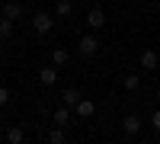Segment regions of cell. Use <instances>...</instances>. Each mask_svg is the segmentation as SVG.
Returning a JSON list of instances; mask_svg holds the SVG:
<instances>
[{
  "label": "cell",
  "instance_id": "cell-16",
  "mask_svg": "<svg viewBox=\"0 0 160 144\" xmlns=\"http://www.w3.org/2000/svg\"><path fill=\"white\" fill-rule=\"evenodd\" d=\"M10 35H13V19L3 16V19H0V38H10Z\"/></svg>",
  "mask_w": 160,
  "mask_h": 144
},
{
  "label": "cell",
  "instance_id": "cell-19",
  "mask_svg": "<svg viewBox=\"0 0 160 144\" xmlns=\"http://www.w3.org/2000/svg\"><path fill=\"white\" fill-rule=\"evenodd\" d=\"M157 96H160V87H157Z\"/></svg>",
  "mask_w": 160,
  "mask_h": 144
},
{
  "label": "cell",
  "instance_id": "cell-11",
  "mask_svg": "<svg viewBox=\"0 0 160 144\" xmlns=\"http://www.w3.org/2000/svg\"><path fill=\"white\" fill-rule=\"evenodd\" d=\"M71 13H74V3H71V0H58V3H55V16H58V19H68Z\"/></svg>",
  "mask_w": 160,
  "mask_h": 144
},
{
  "label": "cell",
  "instance_id": "cell-15",
  "mask_svg": "<svg viewBox=\"0 0 160 144\" xmlns=\"http://www.w3.org/2000/svg\"><path fill=\"white\" fill-rule=\"evenodd\" d=\"M48 141H51V144H64V141H68V135H64V128H61V125H55V128L48 132Z\"/></svg>",
  "mask_w": 160,
  "mask_h": 144
},
{
  "label": "cell",
  "instance_id": "cell-4",
  "mask_svg": "<svg viewBox=\"0 0 160 144\" xmlns=\"http://www.w3.org/2000/svg\"><path fill=\"white\" fill-rule=\"evenodd\" d=\"M38 80H42V87H55L58 83V67L55 64H45V67L38 71Z\"/></svg>",
  "mask_w": 160,
  "mask_h": 144
},
{
  "label": "cell",
  "instance_id": "cell-1",
  "mask_svg": "<svg viewBox=\"0 0 160 144\" xmlns=\"http://www.w3.org/2000/svg\"><path fill=\"white\" fill-rule=\"evenodd\" d=\"M77 51H80V58H93V55L99 51V38H96V35H80Z\"/></svg>",
  "mask_w": 160,
  "mask_h": 144
},
{
  "label": "cell",
  "instance_id": "cell-12",
  "mask_svg": "<svg viewBox=\"0 0 160 144\" xmlns=\"http://www.w3.org/2000/svg\"><path fill=\"white\" fill-rule=\"evenodd\" d=\"M77 99H80V90H74V87H68V90H64V93H61V102H64V106H77Z\"/></svg>",
  "mask_w": 160,
  "mask_h": 144
},
{
  "label": "cell",
  "instance_id": "cell-10",
  "mask_svg": "<svg viewBox=\"0 0 160 144\" xmlns=\"http://www.w3.org/2000/svg\"><path fill=\"white\" fill-rule=\"evenodd\" d=\"M68 61H71V51H68V48H61V45H58L55 51H51V64H55V67H64Z\"/></svg>",
  "mask_w": 160,
  "mask_h": 144
},
{
  "label": "cell",
  "instance_id": "cell-3",
  "mask_svg": "<svg viewBox=\"0 0 160 144\" xmlns=\"http://www.w3.org/2000/svg\"><path fill=\"white\" fill-rule=\"evenodd\" d=\"M74 115H77V119H93V115H96V102L80 96V99H77V106H74Z\"/></svg>",
  "mask_w": 160,
  "mask_h": 144
},
{
  "label": "cell",
  "instance_id": "cell-2",
  "mask_svg": "<svg viewBox=\"0 0 160 144\" xmlns=\"http://www.w3.org/2000/svg\"><path fill=\"white\" fill-rule=\"evenodd\" d=\"M32 29L38 35H48L51 29H55V16H51V13H35L32 16Z\"/></svg>",
  "mask_w": 160,
  "mask_h": 144
},
{
  "label": "cell",
  "instance_id": "cell-20",
  "mask_svg": "<svg viewBox=\"0 0 160 144\" xmlns=\"http://www.w3.org/2000/svg\"><path fill=\"white\" fill-rule=\"evenodd\" d=\"M0 122H3V115H0Z\"/></svg>",
  "mask_w": 160,
  "mask_h": 144
},
{
  "label": "cell",
  "instance_id": "cell-18",
  "mask_svg": "<svg viewBox=\"0 0 160 144\" xmlns=\"http://www.w3.org/2000/svg\"><path fill=\"white\" fill-rule=\"evenodd\" d=\"M151 125H154V132H157V135H160V109H157V112H154V115H151Z\"/></svg>",
  "mask_w": 160,
  "mask_h": 144
},
{
  "label": "cell",
  "instance_id": "cell-6",
  "mask_svg": "<svg viewBox=\"0 0 160 144\" xmlns=\"http://www.w3.org/2000/svg\"><path fill=\"white\" fill-rule=\"evenodd\" d=\"M160 67V55H157V51H141V71H157Z\"/></svg>",
  "mask_w": 160,
  "mask_h": 144
},
{
  "label": "cell",
  "instance_id": "cell-17",
  "mask_svg": "<svg viewBox=\"0 0 160 144\" xmlns=\"http://www.w3.org/2000/svg\"><path fill=\"white\" fill-rule=\"evenodd\" d=\"M3 106H10V90L0 87V109H3Z\"/></svg>",
  "mask_w": 160,
  "mask_h": 144
},
{
  "label": "cell",
  "instance_id": "cell-7",
  "mask_svg": "<svg viewBox=\"0 0 160 144\" xmlns=\"http://www.w3.org/2000/svg\"><path fill=\"white\" fill-rule=\"evenodd\" d=\"M71 115H74V109H71V106H64V102H61V106L55 109V125L68 128V125H71Z\"/></svg>",
  "mask_w": 160,
  "mask_h": 144
},
{
  "label": "cell",
  "instance_id": "cell-9",
  "mask_svg": "<svg viewBox=\"0 0 160 144\" xmlns=\"http://www.w3.org/2000/svg\"><path fill=\"white\" fill-rule=\"evenodd\" d=\"M122 132L125 135H138L141 132V119H138V115H125V119H122Z\"/></svg>",
  "mask_w": 160,
  "mask_h": 144
},
{
  "label": "cell",
  "instance_id": "cell-14",
  "mask_svg": "<svg viewBox=\"0 0 160 144\" xmlns=\"http://www.w3.org/2000/svg\"><path fill=\"white\" fill-rule=\"evenodd\" d=\"M10 144H22L26 141V132H22V128H7V135H3Z\"/></svg>",
  "mask_w": 160,
  "mask_h": 144
},
{
  "label": "cell",
  "instance_id": "cell-13",
  "mask_svg": "<svg viewBox=\"0 0 160 144\" xmlns=\"http://www.w3.org/2000/svg\"><path fill=\"white\" fill-rule=\"evenodd\" d=\"M122 87H125V90H131V93H138V90H141V77H138V74H125Z\"/></svg>",
  "mask_w": 160,
  "mask_h": 144
},
{
  "label": "cell",
  "instance_id": "cell-8",
  "mask_svg": "<svg viewBox=\"0 0 160 144\" xmlns=\"http://www.w3.org/2000/svg\"><path fill=\"white\" fill-rule=\"evenodd\" d=\"M3 16L16 22V19L22 16V3H19V0H7V3H3Z\"/></svg>",
  "mask_w": 160,
  "mask_h": 144
},
{
  "label": "cell",
  "instance_id": "cell-5",
  "mask_svg": "<svg viewBox=\"0 0 160 144\" xmlns=\"http://www.w3.org/2000/svg\"><path fill=\"white\" fill-rule=\"evenodd\" d=\"M87 26H90V29H102V26H106V13H102V7H93V10L87 13Z\"/></svg>",
  "mask_w": 160,
  "mask_h": 144
}]
</instances>
